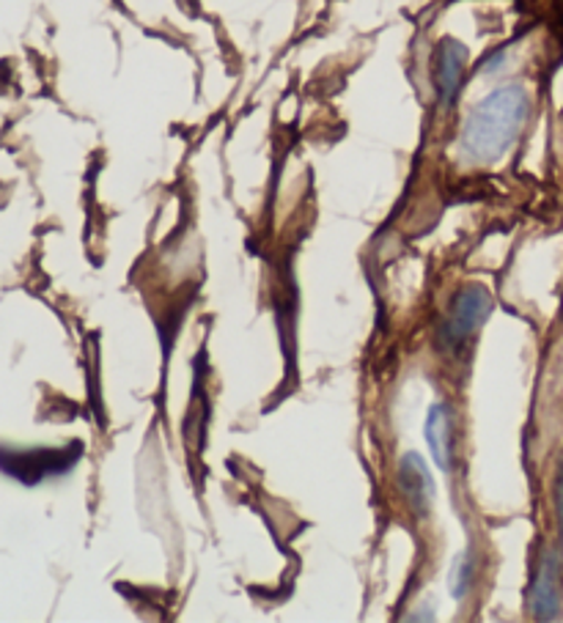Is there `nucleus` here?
<instances>
[{"mask_svg": "<svg viewBox=\"0 0 563 623\" xmlns=\"http://www.w3.org/2000/svg\"><path fill=\"white\" fill-rule=\"evenodd\" d=\"M528 113H531V96L522 85H501L487 94L484 100L475 102L459 132L462 157L473 165L498 163L522 135Z\"/></svg>", "mask_w": 563, "mask_h": 623, "instance_id": "nucleus-1", "label": "nucleus"}, {"mask_svg": "<svg viewBox=\"0 0 563 623\" xmlns=\"http://www.w3.org/2000/svg\"><path fill=\"white\" fill-rule=\"evenodd\" d=\"M83 456V442H72L66 448H17L0 446V472L22 487H39L48 478H61L72 470Z\"/></svg>", "mask_w": 563, "mask_h": 623, "instance_id": "nucleus-2", "label": "nucleus"}, {"mask_svg": "<svg viewBox=\"0 0 563 623\" xmlns=\"http://www.w3.org/2000/svg\"><path fill=\"white\" fill-rule=\"evenodd\" d=\"M492 314V294L484 286L470 284L459 288V294L453 297L451 308H448L446 319L438 327V346L442 351H459L473 340L475 333L481 330L487 319Z\"/></svg>", "mask_w": 563, "mask_h": 623, "instance_id": "nucleus-3", "label": "nucleus"}, {"mask_svg": "<svg viewBox=\"0 0 563 623\" xmlns=\"http://www.w3.org/2000/svg\"><path fill=\"white\" fill-rule=\"evenodd\" d=\"M464 69H468V48L453 37L440 39L434 50V94L442 108H453V102L459 100Z\"/></svg>", "mask_w": 563, "mask_h": 623, "instance_id": "nucleus-4", "label": "nucleus"}, {"mask_svg": "<svg viewBox=\"0 0 563 623\" xmlns=\"http://www.w3.org/2000/svg\"><path fill=\"white\" fill-rule=\"evenodd\" d=\"M399 489L416 517H427L434 503V481L421 453H405L399 461Z\"/></svg>", "mask_w": 563, "mask_h": 623, "instance_id": "nucleus-5", "label": "nucleus"}, {"mask_svg": "<svg viewBox=\"0 0 563 623\" xmlns=\"http://www.w3.org/2000/svg\"><path fill=\"white\" fill-rule=\"evenodd\" d=\"M423 431H427V446H429V451H432V459H434V464H438V470L451 472L453 446H457V440H453L451 407L442 401L432 404V407H429L427 426H423Z\"/></svg>", "mask_w": 563, "mask_h": 623, "instance_id": "nucleus-6", "label": "nucleus"}, {"mask_svg": "<svg viewBox=\"0 0 563 623\" xmlns=\"http://www.w3.org/2000/svg\"><path fill=\"white\" fill-rule=\"evenodd\" d=\"M559 555L550 552L539 566L536 580L531 585V613L536 621L559 619L561 588H559Z\"/></svg>", "mask_w": 563, "mask_h": 623, "instance_id": "nucleus-7", "label": "nucleus"}, {"mask_svg": "<svg viewBox=\"0 0 563 623\" xmlns=\"http://www.w3.org/2000/svg\"><path fill=\"white\" fill-rule=\"evenodd\" d=\"M473 561H470V552H462L457 555L453 561V571H451V596L453 599H464L468 596L470 585H473Z\"/></svg>", "mask_w": 563, "mask_h": 623, "instance_id": "nucleus-8", "label": "nucleus"}, {"mask_svg": "<svg viewBox=\"0 0 563 623\" xmlns=\"http://www.w3.org/2000/svg\"><path fill=\"white\" fill-rule=\"evenodd\" d=\"M555 517H559V558L563 569V459L559 464V476H555Z\"/></svg>", "mask_w": 563, "mask_h": 623, "instance_id": "nucleus-9", "label": "nucleus"}]
</instances>
